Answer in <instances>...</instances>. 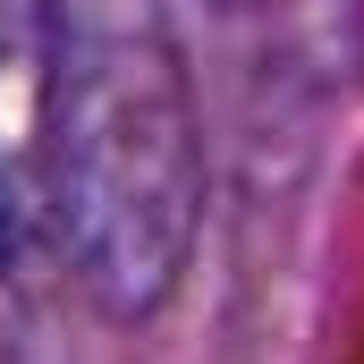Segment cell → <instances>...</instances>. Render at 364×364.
Segmentation results:
<instances>
[{"mask_svg": "<svg viewBox=\"0 0 364 364\" xmlns=\"http://www.w3.org/2000/svg\"><path fill=\"white\" fill-rule=\"evenodd\" d=\"M43 170L85 288L110 314H144L195 237V110L144 0H51Z\"/></svg>", "mask_w": 364, "mask_h": 364, "instance_id": "cell-1", "label": "cell"}]
</instances>
